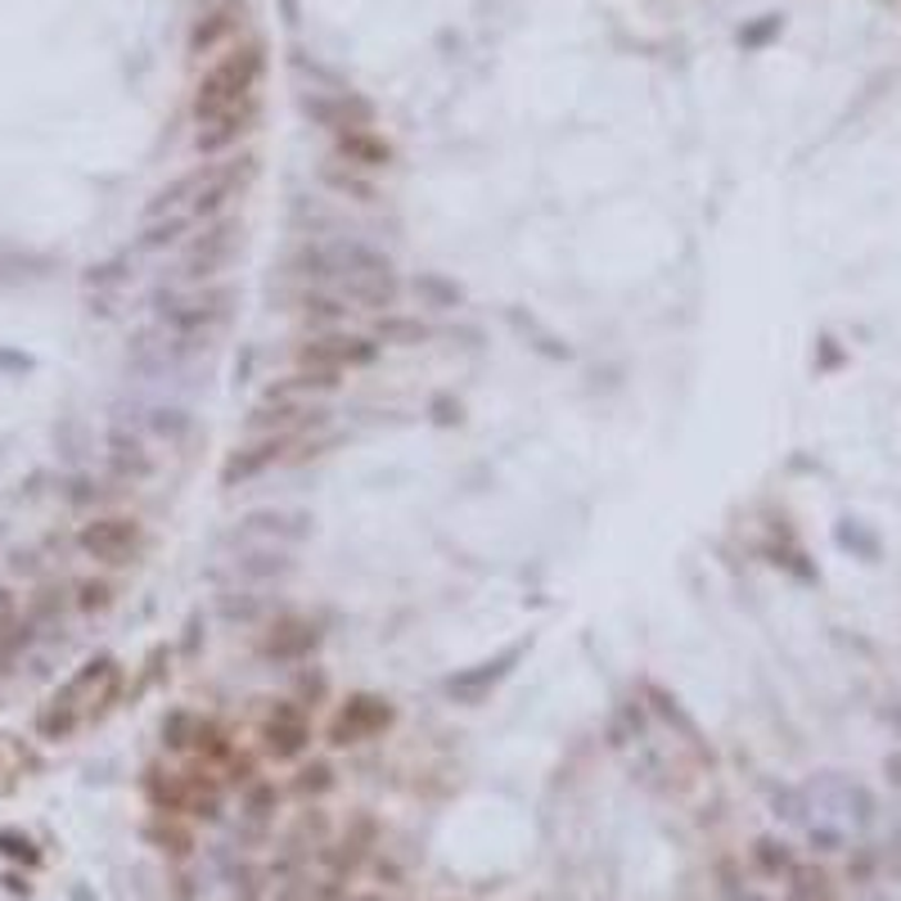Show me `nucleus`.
I'll return each instance as SVG.
<instances>
[{
  "mask_svg": "<svg viewBox=\"0 0 901 901\" xmlns=\"http://www.w3.org/2000/svg\"><path fill=\"white\" fill-rule=\"evenodd\" d=\"M307 266H316L311 275L320 280V289L338 294L348 307L357 311H375L383 316L397 294H401V280H397V270L392 262L366 244V239H329V244H316L307 253Z\"/></svg>",
  "mask_w": 901,
  "mask_h": 901,
  "instance_id": "nucleus-1",
  "label": "nucleus"
},
{
  "mask_svg": "<svg viewBox=\"0 0 901 901\" xmlns=\"http://www.w3.org/2000/svg\"><path fill=\"white\" fill-rule=\"evenodd\" d=\"M262 78H266V50H262V41L231 45V50L198 78V86H194V122H207V117L231 113V109H239V104H253Z\"/></svg>",
  "mask_w": 901,
  "mask_h": 901,
  "instance_id": "nucleus-2",
  "label": "nucleus"
},
{
  "mask_svg": "<svg viewBox=\"0 0 901 901\" xmlns=\"http://www.w3.org/2000/svg\"><path fill=\"white\" fill-rule=\"evenodd\" d=\"M239 289L235 285H185V289H158L154 294V325L207 342L231 316H235Z\"/></svg>",
  "mask_w": 901,
  "mask_h": 901,
  "instance_id": "nucleus-3",
  "label": "nucleus"
},
{
  "mask_svg": "<svg viewBox=\"0 0 901 901\" xmlns=\"http://www.w3.org/2000/svg\"><path fill=\"white\" fill-rule=\"evenodd\" d=\"M239 253H244V222L239 217L203 222V231L190 235V244L181 253V280L185 285H217V275H226Z\"/></svg>",
  "mask_w": 901,
  "mask_h": 901,
  "instance_id": "nucleus-4",
  "label": "nucleus"
},
{
  "mask_svg": "<svg viewBox=\"0 0 901 901\" xmlns=\"http://www.w3.org/2000/svg\"><path fill=\"white\" fill-rule=\"evenodd\" d=\"M78 550L86 554V560L104 564V569H126V564L141 560L145 528L131 514H95V519H86L78 528Z\"/></svg>",
  "mask_w": 901,
  "mask_h": 901,
  "instance_id": "nucleus-5",
  "label": "nucleus"
},
{
  "mask_svg": "<svg viewBox=\"0 0 901 901\" xmlns=\"http://www.w3.org/2000/svg\"><path fill=\"white\" fill-rule=\"evenodd\" d=\"M379 342L366 334H342V329H320L298 348V366L307 370H329V375H348L361 366H375Z\"/></svg>",
  "mask_w": 901,
  "mask_h": 901,
  "instance_id": "nucleus-6",
  "label": "nucleus"
},
{
  "mask_svg": "<svg viewBox=\"0 0 901 901\" xmlns=\"http://www.w3.org/2000/svg\"><path fill=\"white\" fill-rule=\"evenodd\" d=\"M392 721H397V713H392V704L383 695H348L342 708L334 713V721H329V744L334 748H352V744L379 739Z\"/></svg>",
  "mask_w": 901,
  "mask_h": 901,
  "instance_id": "nucleus-7",
  "label": "nucleus"
},
{
  "mask_svg": "<svg viewBox=\"0 0 901 901\" xmlns=\"http://www.w3.org/2000/svg\"><path fill=\"white\" fill-rule=\"evenodd\" d=\"M262 748L275 761H298L311 748V717H307V708L294 704V699L275 704L266 713V721H262Z\"/></svg>",
  "mask_w": 901,
  "mask_h": 901,
  "instance_id": "nucleus-8",
  "label": "nucleus"
},
{
  "mask_svg": "<svg viewBox=\"0 0 901 901\" xmlns=\"http://www.w3.org/2000/svg\"><path fill=\"white\" fill-rule=\"evenodd\" d=\"M117 695H122V667H117V658H109V654L82 663V672L59 689V699H68L73 708H82V717H86V704H91V713H104Z\"/></svg>",
  "mask_w": 901,
  "mask_h": 901,
  "instance_id": "nucleus-9",
  "label": "nucleus"
},
{
  "mask_svg": "<svg viewBox=\"0 0 901 901\" xmlns=\"http://www.w3.org/2000/svg\"><path fill=\"white\" fill-rule=\"evenodd\" d=\"M104 460H109V473H113L117 482H145V478L158 473V460H154L145 433H141V429H131V424H122V420L109 424Z\"/></svg>",
  "mask_w": 901,
  "mask_h": 901,
  "instance_id": "nucleus-10",
  "label": "nucleus"
},
{
  "mask_svg": "<svg viewBox=\"0 0 901 901\" xmlns=\"http://www.w3.org/2000/svg\"><path fill=\"white\" fill-rule=\"evenodd\" d=\"M523 654H528V645H510V649H501L496 658H482V663L455 672V676L447 680V695H451L455 704H464V708H478V704L488 699L492 689L514 672V663H519Z\"/></svg>",
  "mask_w": 901,
  "mask_h": 901,
  "instance_id": "nucleus-11",
  "label": "nucleus"
},
{
  "mask_svg": "<svg viewBox=\"0 0 901 901\" xmlns=\"http://www.w3.org/2000/svg\"><path fill=\"white\" fill-rule=\"evenodd\" d=\"M311 536V519L303 510H253L239 519L235 541H253V545H298Z\"/></svg>",
  "mask_w": 901,
  "mask_h": 901,
  "instance_id": "nucleus-12",
  "label": "nucleus"
},
{
  "mask_svg": "<svg viewBox=\"0 0 901 901\" xmlns=\"http://www.w3.org/2000/svg\"><path fill=\"white\" fill-rule=\"evenodd\" d=\"M117 420L141 429L145 438L167 442V447H181L194 433V414L176 401H131V414H117Z\"/></svg>",
  "mask_w": 901,
  "mask_h": 901,
  "instance_id": "nucleus-13",
  "label": "nucleus"
},
{
  "mask_svg": "<svg viewBox=\"0 0 901 901\" xmlns=\"http://www.w3.org/2000/svg\"><path fill=\"white\" fill-rule=\"evenodd\" d=\"M289 447H294L289 433H266V438H253L248 447H235L231 460L222 464V488H239V482L262 478L266 469H275V464L285 460Z\"/></svg>",
  "mask_w": 901,
  "mask_h": 901,
  "instance_id": "nucleus-14",
  "label": "nucleus"
},
{
  "mask_svg": "<svg viewBox=\"0 0 901 901\" xmlns=\"http://www.w3.org/2000/svg\"><path fill=\"white\" fill-rule=\"evenodd\" d=\"M257 117H262V100L239 104V109H231V113H217V117L198 122V131H194V150H198L203 158H217V154L235 150V145L244 141V135L257 126Z\"/></svg>",
  "mask_w": 901,
  "mask_h": 901,
  "instance_id": "nucleus-15",
  "label": "nucleus"
},
{
  "mask_svg": "<svg viewBox=\"0 0 901 901\" xmlns=\"http://www.w3.org/2000/svg\"><path fill=\"white\" fill-rule=\"evenodd\" d=\"M316 645H320V627H316V622H307V617H280V622H275V627L266 632L262 654L275 658V663H303V658L316 654Z\"/></svg>",
  "mask_w": 901,
  "mask_h": 901,
  "instance_id": "nucleus-16",
  "label": "nucleus"
},
{
  "mask_svg": "<svg viewBox=\"0 0 901 901\" xmlns=\"http://www.w3.org/2000/svg\"><path fill=\"white\" fill-rule=\"evenodd\" d=\"M303 113L307 117H316L320 126H329V131H361V126H370V117H375V109L366 104V100H357V95H307L303 100Z\"/></svg>",
  "mask_w": 901,
  "mask_h": 901,
  "instance_id": "nucleus-17",
  "label": "nucleus"
},
{
  "mask_svg": "<svg viewBox=\"0 0 901 901\" xmlns=\"http://www.w3.org/2000/svg\"><path fill=\"white\" fill-rule=\"evenodd\" d=\"M244 23V10L235 6V0H222V6H207L198 14V23L190 28V54H213L217 45H226Z\"/></svg>",
  "mask_w": 901,
  "mask_h": 901,
  "instance_id": "nucleus-18",
  "label": "nucleus"
},
{
  "mask_svg": "<svg viewBox=\"0 0 901 901\" xmlns=\"http://www.w3.org/2000/svg\"><path fill=\"white\" fill-rule=\"evenodd\" d=\"M338 383H342V375H329V370H307V366H298L294 375H285V379H275L266 392H262V401H289V406H311L316 397H329V392H338Z\"/></svg>",
  "mask_w": 901,
  "mask_h": 901,
  "instance_id": "nucleus-19",
  "label": "nucleus"
},
{
  "mask_svg": "<svg viewBox=\"0 0 901 901\" xmlns=\"http://www.w3.org/2000/svg\"><path fill=\"white\" fill-rule=\"evenodd\" d=\"M811 794H820L829 807H839V816H848L852 825H870V820H874V798H870V789H861L857 780L825 776V780L811 785Z\"/></svg>",
  "mask_w": 901,
  "mask_h": 901,
  "instance_id": "nucleus-20",
  "label": "nucleus"
},
{
  "mask_svg": "<svg viewBox=\"0 0 901 901\" xmlns=\"http://www.w3.org/2000/svg\"><path fill=\"white\" fill-rule=\"evenodd\" d=\"M235 573L244 582H280L294 573V554L285 545H253L235 560Z\"/></svg>",
  "mask_w": 901,
  "mask_h": 901,
  "instance_id": "nucleus-21",
  "label": "nucleus"
},
{
  "mask_svg": "<svg viewBox=\"0 0 901 901\" xmlns=\"http://www.w3.org/2000/svg\"><path fill=\"white\" fill-rule=\"evenodd\" d=\"M37 636H41V632L28 622V613H19V608L0 613V676L14 672V663L37 645Z\"/></svg>",
  "mask_w": 901,
  "mask_h": 901,
  "instance_id": "nucleus-22",
  "label": "nucleus"
},
{
  "mask_svg": "<svg viewBox=\"0 0 901 901\" xmlns=\"http://www.w3.org/2000/svg\"><path fill=\"white\" fill-rule=\"evenodd\" d=\"M338 154L348 158V163H357V167H388L392 163V145L383 141V135H375L370 126H361V131H342L338 135Z\"/></svg>",
  "mask_w": 901,
  "mask_h": 901,
  "instance_id": "nucleus-23",
  "label": "nucleus"
},
{
  "mask_svg": "<svg viewBox=\"0 0 901 901\" xmlns=\"http://www.w3.org/2000/svg\"><path fill=\"white\" fill-rule=\"evenodd\" d=\"M379 348L388 342V348H420V342H429V325L420 316H401V311H383L375 320V334H370Z\"/></svg>",
  "mask_w": 901,
  "mask_h": 901,
  "instance_id": "nucleus-24",
  "label": "nucleus"
},
{
  "mask_svg": "<svg viewBox=\"0 0 901 901\" xmlns=\"http://www.w3.org/2000/svg\"><path fill=\"white\" fill-rule=\"evenodd\" d=\"M410 294L420 298L424 307H433V311H451V307L464 303V289H460L455 280H447L442 270H420V275L410 280Z\"/></svg>",
  "mask_w": 901,
  "mask_h": 901,
  "instance_id": "nucleus-25",
  "label": "nucleus"
},
{
  "mask_svg": "<svg viewBox=\"0 0 901 901\" xmlns=\"http://www.w3.org/2000/svg\"><path fill=\"white\" fill-rule=\"evenodd\" d=\"M78 726H82V708H73V704L59 699V695L37 713V735H41V739H68Z\"/></svg>",
  "mask_w": 901,
  "mask_h": 901,
  "instance_id": "nucleus-26",
  "label": "nucleus"
},
{
  "mask_svg": "<svg viewBox=\"0 0 901 901\" xmlns=\"http://www.w3.org/2000/svg\"><path fill=\"white\" fill-rule=\"evenodd\" d=\"M63 608H68L63 586H37V595L28 600V622L37 632H54L63 622Z\"/></svg>",
  "mask_w": 901,
  "mask_h": 901,
  "instance_id": "nucleus-27",
  "label": "nucleus"
},
{
  "mask_svg": "<svg viewBox=\"0 0 901 901\" xmlns=\"http://www.w3.org/2000/svg\"><path fill=\"white\" fill-rule=\"evenodd\" d=\"M145 789H150V802H154L163 816L185 811V771H150Z\"/></svg>",
  "mask_w": 901,
  "mask_h": 901,
  "instance_id": "nucleus-28",
  "label": "nucleus"
},
{
  "mask_svg": "<svg viewBox=\"0 0 901 901\" xmlns=\"http://www.w3.org/2000/svg\"><path fill=\"white\" fill-rule=\"evenodd\" d=\"M194 226H198V222H190V217H154V222H145L141 248H145V253H163V248L181 244V239H185Z\"/></svg>",
  "mask_w": 901,
  "mask_h": 901,
  "instance_id": "nucleus-29",
  "label": "nucleus"
},
{
  "mask_svg": "<svg viewBox=\"0 0 901 901\" xmlns=\"http://www.w3.org/2000/svg\"><path fill=\"white\" fill-rule=\"evenodd\" d=\"M348 311H352V307L342 303L338 294H329V289L303 298V316H307V325H320V329H338V320L348 316Z\"/></svg>",
  "mask_w": 901,
  "mask_h": 901,
  "instance_id": "nucleus-30",
  "label": "nucleus"
},
{
  "mask_svg": "<svg viewBox=\"0 0 901 901\" xmlns=\"http://www.w3.org/2000/svg\"><path fill=\"white\" fill-rule=\"evenodd\" d=\"M649 699H654L658 717H667V721H672V726H676V730H680V735H685L689 744H695V748H704V739H699V726H695V721H689V717H685V708H680V704H676V699L667 695V689L649 685Z\"/></svg>",
  "mask_w": 901,
  "mask_h": 901,
  "instance_id": "nucleus-31",
  "label": "nucleus"
},
{
  "mask_svg": "<svg viewBox=\"0 0 901 901\" xmlns=\"http://www.w3.org/2000/svg\"><path fill=\"white\" fill-rule=\"evenodd\" d=\"M113 600H117V591H113V582H104V577H86V582H78V591H73V604H78L82 613H109Z\"/></svg>",
  "mask_w": 901,
  "mask_h": 901,
  "instance_id": "nucleus-32",
  "label": "nucleus"
},
{
  "mask_svg": "<svg viewBox=\"0 0 901 901\" xmlns=\"http://www.w3.org/2000/svg\"><path fill=\"white\" fill-rule=\"evenodd\" d=\"M194 735H198V717H194V713L176 708V713L163 717V748H172V752L194 748Z\"/></svg>",
  "mask_w": 901,
  "mask_h": 901,
  "instance_id": "nucleus-33",
  "label": "nucleus"
},
{
  "mask_svg": "<svg viewBox=\"0 0 901 901\" xmlns=\"http://www.w3.org/2000/svg\"><path fill=\"white\" fill-rule=\"evenodd\" d=\"M785 901H835V892H829V879L811 866L794 870V883H789V897Z\"/></svg>",
  "mask_w": 901,
  "mask_h": 901,
  "instance_id": "nucleus-34",
  "label": "nucleus"
},
{
  "mask_svg": "<svg viewBox=\"0 0 901 901\" xmlns=\"http://www.w3.org/2000/svg\"><path fill=\"white\" fill-rule=\"evenodd\" d=\"M329 789H334V767H329V761H307V767L298 771V780H294V794H303V798H320Z\"/></svg>",
  "mask_w": 901,
  "mask_h": 901,
  "instance_id": "nucleus-35",
  "label": "nucleus"
},
{
  "mask_svg": "<svg viewBox=\"0 0 901 901\" xmlns=\"http://www.w3.org/2000/svg\"><path fill=\"white\" fill-rule=\"evenodd\" d=\"M839 545L857 550L861 560H879V536H874V532H866L857 519H843V523H839Z\"/></svg>",
  "mask_w": 901,
  "mask_h": 901,
  "instance_id": "nucleus-36",
  "label": "nucleus"
},
{
  "mask_svg": "<svg viewBox=\"0 0 901 901\" xmlns=\"http://www.w3.org/2000/svg\"><path fill=\"white\" fill-rule=\"evenodd\" d=\"M752 861H757V870H761V874H785V870L794 866V861H789V848H785V843H776V839H757Z\"/></svg>",
  "mask_w": 901,
  "mask_h": 901,
  "instance_id": "nucleus-37",
  "label": "nucleus"
},
{
  "mask_svg": "<svg viewBox=\"0 0 901 901\" xmlns=\"http://www.w3.org/2000/svg\"><path fill=\"white\" fill-rule=\"evenodd\" d=\"M275 802H280V794H275V785H266V780H253V785H248L244 807H248V816H253V820H266V816L275 811Z\"/></svg>",
  "mask_w": 901,
  "mask_h": 901,
  "instance_id": "nucleus-38",
  "label": "nucleus"
},
{
  "mask_svg": "<svg viewBox=\"0 0 901 901\" xmlns=\"http://www.w3.org/2000/svg\"><path fill=\"white\" fill-rule=\"evenodd\" d=\"M222 613H226L231 622H253V617L262 613V604H257V600H235V595H226V600H222Z\"/></svg>",
  "mask_w": 901,
  "mask_h": 901,
  "instance_id": "nucleus-39",
  "label": "nucleus"
},
{
  "mask_svg": "<svg viewBox=\"0 0 901 901\" xmlns=\"http://www.w3.org/2000/svg\"><path fill=\"white\" fill-rule=\"evenodd\" d=\"M0 852H10V857H23V861H37L32 843H28V839H19V835H0Z\"/></svg>",
  "mask_w": 901,
  "mask_h": 901,
  "instance_id": "nucleus-40",
  "label": "nucleus"
},
{
  "mask_svg": "<svg viewBox=\"0 0 901 901\" xmlns=\"http://www.w3.org/2000/svg\"><path fill=\"white\" fill-rule=\"evenodd\" d=\"M95 496H100V492H95V482L78 473V478H73V492H68V501H73V505H91Z\"/></svg>",
  "mask_w": 901,
  "mask_h": 901,
  "instance_id": "nucleus-41",
  "label": "nucleus"
},
{
  "mask_svg": "<svg viewBox=\"0 0 901 901\" xmlns=\"http://www.w3.org/2000/svg\"><path fill=\"white\" fill-rule=\"evenodd\" d=\"M32 560H37L32 550H14V564H10V569H14V573H28V577H37V573H41V564H32Z\"/></svg>",
  "mask_w": 901,
  "mask_h": 901,
  "instance_id": "nucleus-42",
  "label": "nucleus"
},
{
  "mask_svg": "<svg viewBox=\"0 0 901 901\" xmlns=\"http://www.w3.org/2000/svg\"><path fill=\"white\" fill-rule=\"evenodd\" d=\"M14 608V600H10V591L6 586H0V613H10Z\"/></svg>",
  "mask_w": 901,
  "mask_h": 901,
  "instance_id": "nucleus-43",
  "label": "nucleus"
},
{
  "mask_svg": "<svg viewBox=\"0 0 901 901\" xmlns=\"http://www.w3.org/2000/svg\"><path fill=\"white\" fill-rule=\"evenodd\" d=\"M352 901H383V897H375V892H366V897H352Z\"/></svg>",
  "mask_w": 901,
  "mask_h": 901,
  "instance_id": "nucleus-44",
  "label": "nucleus"
},
{
  "mask_svg": "<svg viewBox=\"0 0 901 901\" xmlns=\"http://www.w3.org/2000/svg\"><path fill=\"white\" fill-rule=\"evenodd\" d=\"M892 721H897V726H901V708H897V713H892Z\"/></svg>",
  "mask_w": 901,
  "mask_h": 901,
  "instance_id": "nucleus-45",
  "label": "nucleus"
}]
</instances>
